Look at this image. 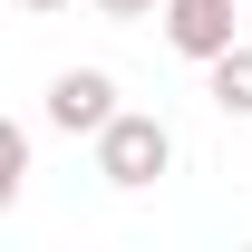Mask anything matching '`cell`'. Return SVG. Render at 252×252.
I'll return each mask as SVG.
<instances>
[{
  "label": "cell",
  "mask_w": 252,
  "mask_h": 252,
  "mask_svg": "<svg viewBox=\"0 0 252 252\" xmlns=\"http://www.w3.org/2000/svg\"><path fill=\"white\" fill-rule=\"evenodd\" d=\"M156 20H165V49H175V59L214 68L223 49H233V20H243V10H233V0H165Z\"/></svg>",
  "instance_id": "cell-2"
},
{
  "label": "cell",
  "mask_w": 252,
  "mask_h": 252,
  "mask_svg": "<svg viewBox=\"0 0 252 252\" xmlns=\"http://www.w3.org/2000/svg\"><path fill=\"white\" fill-rule=\"evenodd\" d=\"M88 10H97V20H156L165 0H88Z\"/></svg>",
  "instance_id": "cell-6"
},
{
  "label": "cell",
  "mask_w": 252,
  "mask_h": 252,
  "mask_svg": "<svg viewBox=\"0 0 252 252\" xmlns=\"http://www.w3.org/2000/svg\"><path fill=\"white\" fill-rule=\"evenodd\" d=\"M107 117H117V78L107 68H59L49 78V126L59 136H97Z\"/></svg>",
  "instance_id": "cell-3"
},
{
  "label": "cell",
  "mask_w": 252,
  "mask_h": 252,
  "mask_svg": "<svg viewBox=\"0 0 252 252\" xmlns=\"http://www.w3.org/2000/svg\"><path fill=\"white\" fill-rule=\"evenodd\" d=\"M20 10H39V20H49V10H68V0H20Z\"/></svg>",
  "instance_id": "cell-7"
},
{
  "label": "cell",
  "mask_w": 252,
  "mask_h": 252,
  "mask_svg": "<svg viewBox=\"0 0 252 252\" xmlns=\"http://www.w3.org/2000/svg\"><path fill=\"white\" fill-rule=\"evenodd\" d=\"M30 185V126H0V204H20Z\"/></svg>",
  "instance_id": "cell-5"
},
{
  "label": "cell",
  "mask_w": 252,
  "mask_h": 252,
  "mask_svg": "<svg viewBox=\"0 0 252 252\" xmlns=\"http://www.w3.org/2000/svg\"><path fill=\"white\" fill-rule=\"evenodd\" d=\"M97 175L117 194H146L156 175H175V126L146 117V107H117V117L97 126Z\"/></svg>",
  "instance_id": "cell-1"
},
{
  "label": "cell",
  "mask_w": 252,
  "mask_h": 252,
  "mask_svg": "<svg viewBox=\"0 0 252 252\" xmlns=\"http://www.w3.org/2000/svg\"><path fill=\"white\" fill-rule=\"evenodd\" d=\"M204 88H214V107H223V117H252V39H233V49L204 68Z\"/></svg>",
  "instance_id": "cell-4"
}]
</instances>
